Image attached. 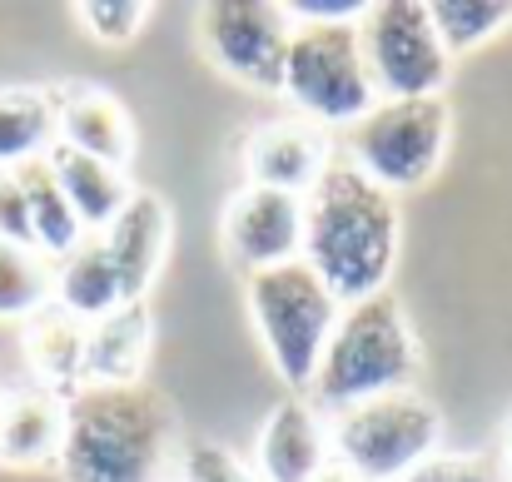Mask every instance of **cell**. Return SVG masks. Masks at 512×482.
Segmentation results:
<instances>
[{"label": "cell", "instance_id": "1", "mask_svg": "<svg viewBox=\"0 0 512 482\" xmlns=\"http://www.w3.org/2000/svg\"><path fill=\"white\" fill-rule=\"evenodd\" d=\"M398 194L378 189L343 150L304 194V264L343 309L388 289L398 264Z\"/></svg>", "mask_w": 512, "mask_h": 482}, {"label": "cell", "instance_id": "22", "mask_svg": "<svg viewBox=\"0 0 512 482\" xmlns=\"http://www.w3.org/2000/svg\"><path fill=\"white\" fill-rule=\"evenodd\" d=\"M428 20H433L448 60H458L508 30L512 0H428Z\"/></svg>", "mask_w": 512, "mask_h": 482}, {"label": "cell", "instance_id": "27", "mask_svg": "<svg viewBox=\"0 0 512 482\" xmlns=\"http://www.w3.org/2000/svg\"><path fill=\"white\" fill-rule=\"evenodd\" d=\"M0 239H5V244H20V249H35L30 209H25L20 179H15L10 169H0ZM35 254H40V249H35Z\"/></svg>", "mask_w": 512, "mask_h": 482}, {"label": "cell", "instance_id": "12", "mask_svg": "<svg viewBox=\"0 0 512 482\" xmlns=\"http://www.w3.org/2000/svg\"><path fill=\"white\" fill-rule=\"evenodd\" d=\"M170 239H174V219L170 204L155 189H135L130 204L110 219V229L100 234L110 264L120 269L125 299H145L170 259Z\"/></svg>", "mask_w": 512, "mask_h": 482}, {"label": "cell", "instance_id": "5", "mask_svg": "<svg viewBox=\"0 0 512 482\" xmlns=\"http://www.w3.org/2000/svg\"><path fill=\"white\" fill-rule=\"evenodd\" d=\"M443 448V413L403 388L353 403L329 423V453L358 482H408Z\"/></svg>", "mask_w": 512, "mask_h": 482}, {"label": "cell", "instance_id": "4", "mask_svg": "<svg viewBox=\"0 0 512 482\" xmlns=\"http://www.w3.org/2000/svg\"><path fill=\"white\" fill-rule=\"evenodd\" d=\"M244 294H249V319H254V333H259L274 373L289 383L294 398H309L324 348L339 328L343 304L319 284V274L304 259L249 274Z\"/></svg>", "mask_w": 512, "mask_h": 482}, {"label": "cell", "instance_id": "2", "mask_svg": "<svg viewBox=\"0 0 512 482\" xmlns=\"http://www.w3.org/2000/svg\"><path fill=\"white\" fill-rule=\"evenodd\" d=\"M179 443V413L165 388L85 383L65 398V433L55 473L65 482H165Z\"/></svg>", "mask_w": 512, "mask_h": 482}, {"label": "cell", "instance_id": "10", "mask_svg": "<svg viewBox=\"0 0 512 482\" xmlns=\"http://www.w3.org/2000/svg\"><path fill=\"white\" fill-rule=\"evenodd\" d=\"M224 259L244 274H264L304 259V199L264 184H239L219 209Z\"/></svg>", "mask_w": 512, "mask_h": 482}, {"label": "cell", "instance_id": "24", "mask_svg": "<svg viewBox=\"0 0 512 482\" xmlns=\"http://www.w3.org/2000/svg\"><path fill=\"white\" fill-rule=\"evenodd\" d=\"M75 15H80V25H85L90 40H100V45H130V40H140V30L150 25L155 10L145 0H80Z\"/></svg>", "mask_w": 512, "mask_h": 482}, {"label": "cell", "instance_id": "18", "mask_svg": "<svg viewBox=\"0 0 512 482\" xmlns=\"http://www.w3.org/2000/svg\"><path fill=\"white\" fill-rule=\"evenodd\" d=\"M55 309H65L70 319L80 323H100L110 319L125 299V284H120V269L110 264L100 234H85L65 259H55V294H50Z\"/></svg>", "mask_w": 512, "mask_h": 482}, {"label": "cell", "instance_id": "9", "mask_svg": "<svg viewBox=\"0 0 512 482\" xmlns=\"http://www.w3.org/2000/svg\"><path fill=\"white\" fill-rule=\"evenodd\" d=\"M294 20L279 0H209L194 10L199 55L244 90L279 95Z\"/></svg>", "mask_w": 512, "mask_h": 482}, {"label": "cell", "instance_id": "28", "mask_svg": "<svg viewBox=\"0 0 512 482\" xmlns=\"http://www.w3.org/2000/svg\"><path fill=\"white\" fill-rule=\"evenodd\" d=\"M294 25H343V20H363V0H294L284 5Z\"/></svg>", "mask_w": 512, "mask_h": 482}, {"label": "cell", "instance_id": "13", "mask_svg": "<svg viewBox=\"0 0 512 482\" xmlns=\"http://www.w3.org/2000/svg\"><path fill=\"white\" fill-rule=\"evenodd\" d=\"M334 463L329 453V428L324 413L309 398H284L259 428L254 443V473L264 482H314Z\"/></svg>", "mask_w": 512, "mask_h": 482}, {"label": "cell", "instance_id": "6", "mask_svg": "<svg viewBox=\"0 0 512 482\" xmlns=\"http://www.w3.org/2000/svg\"><path fill=\"white\" fill-rule=\"evenodd\" d=\"M279 95L299 110V120H309L319 130L358 125L378 105V90H373L363 45H358V20L294 25Z\"/></svg>", "mask_w": 512, "mask_h": 482}, {"label": "cell", "instance_id": "26", "mask_svg": "<svg viewBox=\"0 0 512 482\" xmlns=\"http://www.w3.org/2000/svg\"><path fill=\"white\" fill-rule=\"evenodd\" d=\"M408 482H508V478L483 453H433Z\"/></svg>", "mask_w": 512, "mask_h": 482}, {"label": "cell", "instance_id": "23", "mask_svg": "<svg viewBox=\"0 0 512 482\" xmlns=\"http://www.w3.org/2000/svg\"><path fill=\"white\" fill-rule=\"evenodd\" d=\"M55 294V264L35 249L0 239V323H25Z\"/></svg>", "mask_w": 512, "mask_h": 482}, {"label": "cell", "instance_id": "11", "mask_svg": "<svg viewBox=\"0 0 512 482\" xmlns=\"http://www.w3.org/2000/svg\"><path fill=\"white\" fill-rule=\"evenodd\" d=\"M339 140H329V130L309 125V120H269L254 125L239 160H244V184H264V189H284V194H309L324 174V164L334 160Z\"/></svg>", "mask_w": 512, "mask_h": 482}, {"label": "cell", "instance_id": "15", "mask_svg": "<svg viewBox=\"0 0 512 482\" xmlns=\"http://www.w3.org/2000/svg\"><path fill=\"white\" fill-rule=\"evenodd\" d=\"M60 433H65V398L45 393L40 383H20L0 393V463L5 468L55 463Z\"/></svg>", "mask_w": 512, "mask_h": 482}, {"label": "cell", "instance_id": "3", "mask_svg": "<svg viewBox=\"0 0 512 482\" xmlns=\"http://www.w3.org/2000/svg\"><path fill=\"white\" fill-rule=\"evenodd\" d=\"M418 368H423V348H418V333L408 323V309L383 289V294L358 299L339 314V328H334L324 363L314 373L309 403L319 413L324 408L343 413L353 403L413 388Z\"/></svg>", "mask_w": 512, "mask_h": 482}, {"label": "cell", "instance_id": "7", "mask_svg": "<svg viewBox=\"0 0 512 482\" xmlns=\"http://www.w3.org/2000/svg\"><path fill=\"white\" fill-rule=\"evenodd\" d=\"M448 140H453V110L443 95H428V100H378L358 125H348L339 150L378 189L398 194L438 174Z\"/></svg>", "mask_w": 512, "mask_h": 482}, {"label": "cell", "instance_id": "30", "mask_svg": "<svg viewBox=\"0 0 512 482\" xmlns=\"http://www.w3.org/2000/svg\"><path fill=\"white\" fill-rule=\"evenodd\" d=\"M503 478L512 482V413H508V428H503Z\"/></svg>", "mask_w": 512, "mask_h": 482}, {"label": "cell", "instance_id": "29", "mask_svg": "<svg viewBox=\"0 0 512 482\" xmlns=\"http://www.w3.org/2000/svg\"><path fill=\"white\" fill-rule=\"evenodd\" d=\"M314 482H358V478H353V473H348L343 463H329V468H324V473H319Z\"/></svg>", "mask_w": 512, "mask_h": 482}, {"label": "cell", "instance_id": "17", "mask_svg": "<svg viewBox=\"0 0 512 482\" xmlns=\"http://www.w3.org/2000/svg\"><path fill=\"white\" fill-rule=\"evenodd\" d=\"M155 353V314L145 299L120 304L110 319L90 323L85 338V383H140Z\"/></svg>", "mask_w": 512, "mask_h": 482}, {"label": "cell", "instance_id": "19", "mask_svg": "<svg viewBox=\"0 0 512 482\" xmlns=\"http://www.w3.org/2000/svg\"><path fill=\"white\" fill-rule=\"evenodd\" d=\"M50 169H55V179H60V189H65V199H70V209H75V219L85 224V234H105L110 229V219L130 204V194H135V179H130V169H115V164L105 160H90V155H80V150H70V145H50Z\"/></svg>", "mask_w": 512, "mask_h": 482}, {"label": "cell", "instance_id": "14", "mask_svg": "<svg viewBox=\"0 0 512 482\" xmlns=\"http://www.w3.org/2000/svg\"><path fill=\"white\" fill-rule=\"evenodd\" d=\"M60 145L105 160L115 169H130L135 160V120L120 105V95L95 90V85H75L60 90Z\"/></svg>", "mask_w": 512, "mask_h": 482}, {"label": "cell", "instance_id": "25", "mask_svg": "<svg viewBox=\"0 0 512 482\" xmlns=\"http://www.w3.org/2000/svg\"><path fill=\"white\" fill-rule=\"evenodd\" d=\"M179 482H264L234 448L214 443V438H199L184 448L179 458Z\"/></svg>", "mask_w": 512, "mask_h": 482}, {"label": "cell", "instance_id": "21", "mask_svg": "<svg viewBox=\"0 0 512 482\" xmlns=\"http://www.w3.org/2000/svg\"><path fill=\"white\" fill-rule=\"evenodd\" d=\"M10 174L20 179V194H25V209H30L35 249H40L50 264L65 259V254L85 239V224L75 219V209H70V199H65V189H60L50 160H30V164H20V169H10Z\"/></svg>", "mask_w": 512, "mask_h": 482}, {"label": "cell", "instance_id": "20", "mask_svg": "<svg viewBox=\"0 0 512 482\" xmlns=\"http://www.w3.org/2000/svg\"><path fill=\"white\" fill-rule=\"evenodd\" d=\"M60 140V90L0 85V169L45 160Z\"/></svg>", "mask_w": 512, "mask_h": 482}, {"label": "cell", "instance_id": "16", "mask_svg": "<svg viewBox=\"0 0 512 482\" xmlns=\"http://www.w3.org/2000/svg\"><path fill=\"white\" fill-rule=\"evenodd\" d=\"M85 338H90V323L70 319L55 304H45L40 314L20 323V353L45 393L75 398L85 388Z\"/></svg>", "mask_w": 512, "mask_h": 482}, {"label": "cell", "instance_id": "8", "mask_svg": "<svg viewBox=\"0 0 512 482\" xmlns=\"http://www.w3.org/2000/svg\"><path fill=\"white\" fill-rule=\"evenodd\" d=\"M358 45L378 100H428L453 75L423 0H373L358 20Z\"/></svg>", "mask_w": 512, "mask_h": 482}]
</instances>
